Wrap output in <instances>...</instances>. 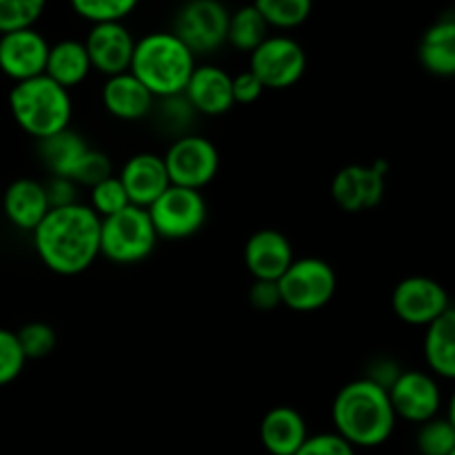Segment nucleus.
<instances>
[{
	"label": "nucleus",
	"mask_w": 455,
	"mask_h": 455,
	"mask_svg": "<svg viewBox=\"0 0 455 455\" xmlns=\"http://www.w3.org/2000/svg\"><path fill=\"white\" fill-rule=\"evenodd\" d=\"M34 249L43 265L58 275H78L100 256V218L89 204L49 209L31 231Z\"/></svg>",
	"instance_id": "obj_1"
},
{
	"label": "nucleus",
	"mask_w": 455,
	"mask_h": 455,
	"mask_svg": "<svg viewBox=\"0 0 455 455\" xmlns=\"http://www.w3.org/2000/svg\"><path fill=\"white\" fill-rule=\"evenodd\" d=\"M336 434L351 447H380L391 438L395 413L389 394L367 378L351 380L333 398L331 407Z\"/></svg>",
	"instance_id": "obj_2"
},
{
	"label": "nucleus",
	"mask_w": 455,
	"mask_h": 455,
	"mask_svg": "<svg viewBox=\"0 0 455 455\" xmlns=\"http://www.w3.org/2000/svg\"><path fill=\"white\" fill-rule=\"evenodd\" d=\"M194 69L196 56L172 31L140 36L129 65V74L136 76L156 100L180 96Z\"/></svg>",
	"instance_id": "obj_3"
},
{
	"label": "nucleus",
	"mask_w": 455,
	"mask_h": 455,
	"mask_svg": "<svg viewBox=\"0 0 455 455\" xmlns=\"http://www.w3.org/2000/svg\"><path fill=\"white\" fill-rule=\"evenodd\" d=\"M9 109L22 132L43 140L69 129L74 102L65 87L43 74L13 84L9 92Z\"/></svg>",
	"instance_id": "obj_4"
},
{
	"label": "nucleus",
	"mask_w": 455,
	"mask_h": 455,
	"mask_svg": "<svg viewBox=\"0 0 455 455\" xmlns=\"http://www.w3.org/2000/svg\"><path fill=\"white\" fill-rule=\"evenodd\" d=\"M156 235L147 209L129 204L100 220V253L116 265H136L154 253Z\"/></svg>",
	"instance_id": "obj_5"
},
{
	"label": "nucleus",
	"mask_w": 455,
	"mask_h": 455,
	"mask_svg": "<svg viewBox=\"0 0 455 455\" xmlns=\"http://www.w3.org/2000/svg\"><path fill=\"white\" fill-rule=\"evenodd\" d=\"M280 302L291 311L309 314L327 307L338 289V275L323 258H296L278 280Z\"/></svg>",
	"instance_id": "obj_6"
},
{
	"label": "nucleus",
	"mask_w": 455,
	"mask_h": 455,
	"mask_svg": "<svg viewBox=\"0 0 455 455\" xmlns=\"http://www.w3.org/2000/svg\"><path fill=\"white\" fill-rule=\"evenodd\" d=\"M147 213H149L158 238L185 240L203 229L209 216V207L203 191L169 185L147 207Z\"/></svg>",
	"instance_id": "obj_7"
},
{
	"label": "nucleus",
	"mask_w": 455,
	"mask_h": 455,
	"mask_svg": "<svg viewBox=\"0 0 455 455\" xmlns=\"http://www.w3.org/2000/svg\"><path fill=\"white\" fill-rule=\"evenodd\" d=\"M229 13V9L218 0H194L176 13L172 34L194 56L213 53L227 43Z\"/></svg>",
	"instance_id": "obj_8"
},
{
	"label": "nucleus",
	"mask_w": 455,
	"mask_h": 455,
	"mask_svg": "<svg viewBox=\"0 0 455 455\" xmlns=\"http://www.w3.org/2000/svg\"><path fill=\"white\" fill-rule=\"evenodd\" d=\"M169 182L176 187L200 191L216 178L220 154L209 138L198 133L178 136L163 156Z\"/></svg>",
	"instance_id": "obj_9"
},
{
	"label": "nucleus",
	"mask_w": 455,
	"mask_h": 455,
	"mask_svg": "<svg viewBox=\"0 0 455 455\" xmlns=\"http://www.w3.org/2000/svg\"><path fill=\"white\" fill-rule=\"evenodd\" d=\"M307 53L289 36H267L249 56V71L265 89H287L305 76Z\"/></svg>",
	"instance_id": "obj_10"
},
{
	"label": "nucleus",
	"mask_w": 455,
	"mask_h": 455,
	"mask_svg": "<svg viewBox=\"0 0 455 455\" xmlns=\"http://www.w3.org/2000/svg\"><path fill=\"white\" fill-rule=\"evenodd\" d=\"M394 314L413 327H429L434 320L451 309L449 293L429 275H409L395 284L391 293Z\"/></svg>",
	"instance_id": "obj_11"
},
{
	"label": "nucleus",
	"mask_w": 455,
	"mask_h": 455,
	"mask_svg": "<svg viewBox=\"0 0 455 455\" xmlns=\"http://www.w3.org/2000/svg\"><path fill=\"white\" fill-rule=\"evenodd\" d=\"M387 172H389L387 160L342 167L331 182V196L338 207L349 213L378 207L380 200L385 198Z\"/></svg>",
	"instance_id": "obj_12"
},
{
	"label": "nucleus",
	"mask_w": 455,
	"mask_h": 455,
	"mask_svg": "<svg viewBox=\"0 0 455 455\" xmlns=\"http://www.w3.org/2000/svg\"><path fill=\"white\" fill-rule=\"evenodd\" d=\"M387 394H389L395 418H404L418 425L440 416V409H443V391H440L438 378L420 369H407L400 373Z\"/></svg>",
	"instance_id": "obj_13"
},
{
	"label": "nucleus",
	"mask_w": 455,
	"mask_h": 455,
	"mask_svg": "<svg viewBox=\"0 0 455 455\" xmlns=\"http://www.w3.org/2000/svg\"><path fill=\"white\" fill-rule=\"evenodd\" d=\"M49 43L38 29H22L0 36V71L22 83L44 74Z\"/></svg>",
	"instance_id": "obj_14"
},
{
	"label": "nucleus",
	"mask_w": 455,
	"mask_h": 455,
	"mask_svg": "<svg viewBox=\"0 0 455 455\" xmlns=\"http://www.w3.org/2000/svg\"><path fill=\"white\" fill-rule=\"evenodd\" d=\"M83 43L84 49H87L92 69L102 71L107 78L129 71L136 38H133L132 31L123 22L92 25Z\"/></svg>",
	"instance_id": "obj_15"
},
{
	"label": "nucleus",
	"mask_w": 455,
	"mask_h": 455,
	"mask_svg": "<svg viewBox=\"0 0 455 455\" xmlns=\"http://www.w3.org/2000/svg\"><path fill=\"white\" fill-rule=\"evenodd\" d=\"M296 260L287 235L278 229H260L249 235L244 244V265L253 280L278 283L280 275Z\"/></svg>",
	"instance_id": "obj_16"
},
{
	"label": "nucleus",
	"mask_w": 455,
	"mask_h": 455,
	"mask_svg": "<svg viewBox=\"0 0 455 455\" xmlns=\"http://www.w3.org/2000/svg\"><path fill=\"white\" fill-rule=\"evenodd\" d=\"M118 180L123 182L127 198L133 207L147 209L172 182H169L167 169H164L163 156L140 151L133 154L123 164L118 173Z\"/></svg>",
	"instance_id": "obj_17"
},
{
	"label": "nucleus",
	"mask_w": 455,
	"mask_h": 455,
	"mask_svg": "<svg viewBox=\"0 0 455 455\" xmlns=\"http://www.w3.org/2000/svg\"><path fill=\"white\" fill-rule=\"evenodd\" d=\"M182 96L196 114L222 116L235 105L231 74L218 65H196Z\"/></svg>",
	"instance_id": "obj_18"
},
{
	"label": "nucleus",
	"mask_w": 455,
	"mask_h": 455,
	"mask_svg": "<svg viewBox=\"0 0 455 455\" xmlns=\"http://www.w3.org/2000/svg\"><path fill=\"white\" fill-rule=\"evenodd\" d=\"M49 209L52 207H49L44 182L34 180V178H18L4 189V218L18 229L34 231L47 216Z\"/></svg>",
	"instance_id": "obj_19"
},
{
	"label": "nucleus",
	"mask_w": 455,
	"mask_h": 455,
	"mask_svg": "<svg viewBox=\"0 0 455 455\" xmlns=\"http://www.w3.org/2000/svg\"><path fill=\"white\" fill-rule=\"evenodd\" d=\"M102 105L114 118L140 120L154 111L156 98L133 74L109 76L102 84Z\"/></svg>",
	"instance_id": "obj_20"
},
{
	"label": "nucleus",
	"mask_w": 455,
	"mask_h": 455,
	"mask_svg": "<svg viewBox=\"0 0 455 455\" xmlns=\"http://www.w3.org/2000/svg\"><path fill=\"white\" fill-rule=\"evenodd\" d=\"M309 438L307 422L293 407H274L260 422V443L271 455H296Z\"/></svg>",
	"instance_id": "obj_21"
},
{
	"label": "nucleus",
	"mask_w": 455,
	"mask_h": 455,
	"mask_svg": "<svg viewBox=\"0 0 455 455\" xmlns=\"http://www.w3.org/2000/svg\"><path fill=\"white\" fill-rule=\"evenodd\" d=\"M418 56L429 74L443 76V78H451L455 74V18L451 13L438 18L425 31Z\"/></svg>",
	"instance_id": "obj_22"
},
{
	"label": "nucleus",
	"mask_w": 455,
	"mask_h": 455,
	"mask_svg": "<svg viewBox=\"0 0 455 455\" xmlns=\"http://www.w3.org/2000/svg\"><path fill=\"white\" fill-rule=\"evenodd\" d=\"M89 71H92V62H89L83 40L65 38L49 44L44 76L52 78L56 84H60V87H65L67 92H69V87H76L83 80H87Z\"/></svg>",
	"instance_id": "obj_23"
},
{
	"label": "nucleus",
	"mask_w": 455,
	"mask_h": 455,
	"mask_svg": "<svg viewBox=\"0 0 455 455\" xmlns=\"http://www.w3.org/2000/svg\"><path fill=\"white\" fill-rule=\"evenodd\" d=\"M87 149V140L74 129H62L53 136L38 140V158L47 167L49 176L67 178V180Z\"/></svg>",
	"instance_id": "obj_24"
},
{
	"label": "nucleus",
	"mask_w": 455,
	"mask_h": 455,
	"mask_svg": "<svg viewBox=\"0 0 455 455\" xmlns=\"http://www.w3.org/2000/svg\"><path fill=\"white\" fill-rule=\"evenodd\" d=\"M425 360L431 376L453 380L455 378V314L449 309L427 327Z\"/></svg>",
	"instance_id": "obj_25"
},
{
	"label": "nucleus",
	"mask_w": 455,
	"mask_h": 455,
	"mask_svg": "<svg viewBox=\"0 0 455 455\" xmlns=\"http://www.w3.org/2000/svg\"><path fill=\"white\" fill-rule=\"evenodd\" d=\"M267 36H269V27H267L265 18L260 16L256 4H247V7H240L234 13H229L227 43L231 47L251 53Z\"/></svg>",
	"instance_id": "obj_26"
},
{
	"label": "nucleus",
	"mask_w": 455,
	"mask_h": 455,
	"mask_svg": "<svg viewBox=\"0 0 455 455\" xmlns=\"http://www.w3.org/2000/svg\"><path fill=\"white\" fill-rule=\"evenodd\" d=\"M422 455H453L455 453V422L451 416H435L422 422L416 438Z\"/></svg>",
	"instance_id": "obj_27"
},
{
	"label": "nucleus",
	"mask_w": 455,
	"mask_h": 455,
	"mask_svg": "<svg viewBox=\"0 0 455 455\" xmlns=\"http://www.w3.org/2000/svg\"><path fill=\"white\" fill-rule=\"evenodd\" d=\"M256 9L265 18L267 27L293 29L309 18L311 3L309 0H258Z\"/></svg>",
	"instance_id": "obj_28"
},
{
	"label": "nucleus",
	"mask_w": 455,
	"mask_h": 455,
	"mask_svg": "<svg viewBox=\"0 0 455 455\" xmlns=\"http://www.w3.org/2000/svg\"><path fill=\"white\" fill-rule=\"evenodd\" d=\"M43 13V0H0V36L34 29Z\"/></svg>",
	"instance_id": "obj_29"
},
{
	"label": "nucleus",
	"mask_w": 455,
	"mask_h": 455,
	"mask_svg": "<svg viewBox=\"0 0 455 455\" xmlns=\"http://www.w3.org/2000/svg\"><path fill=\"white\" fill-rule=\"evenodd\" d=\"M74 12L92 25L123 22L136 9V0H76Z\"/></svg>",
	"instance_id": "obj_30"
},
{
	"label": "nucleus",
	"mask_w": 455,
	"mask_h": 455,
	"mask_svg": "<svg viewBox=\"0 0 455 455\" xmlns=\"http://www.w3.org/2000/svg\"><path fill=\"white\" fill-rule=\"evenodd\" d=\"M92 204H89V209H92L93 213H96L98 218H109L114 216V213L123 212V209H127L129 204V198H127V191H124L123 182L118 180V176H111L107 178V180L98 182L96 187H92Z\"/></svg>",
	"instance_id": "obj_31"
},
{
	"label": "nucleus",
	"mask_w": 455,
	"mask_h": 455,
	"mask_svg": "<svg viewBox=\"0 0 455 455\" xmlns=\"http://www.w3.org/2000/svg\"><path fill=\"white\" fill-rule=\"evenodd\" d=\"M18 345H20L25 360H43L56 347V331L47 323H29L16 331Z\"/></svg>",
	"instance_id": "obj_32"
},
{
	"label": "nucleus",
	"mask_w": 455,
	"mask_h": 455,
	"mask_svg": "<svg viewBox=\"0 0 455 455\" xmlns=\"http://www.w3.org/2000/svg\"><path fill=\"white\" fill-rule=\"evenodd\" d=\"M114 176V167H111V160L105 151H98L89 147L84 151V156L80 158V163L76 164L74 173H71L69 180L74 182L76 187H96L98 182L107 180V178Z\"/></svg>",
	"instance_id": "obj_33"
},
{
	"label": "nucleus",
	"mask_w": 455,
	"mask_h": 455,
	"mask_svg": "<svg viewBox=\"0 0 455 455\" xmlns=\"http://www.w3.org/2000/svg\"><path fill=\"white\" fill-rule=\"evenodd\" d=\"M27 360L22 355L20 345H18L16 331L0 329V387L16 380L25 369Z\"/></svg>",
	"instance_id": "obj_34"
},
{
	"label": "nucleus",
	"mask_w": 455,
	"mask_h": 455,
	"mask_svg": "<svg viewBox=\"0 0 455 455\" xmlns=\"http://www.w3.org/2000/svg\"><path fill=\"white\" fill-rule=\"evenodd\" d=\"M160 100V109H158V120L160 124L172 129L173 124V132L180 133L185 132V124L191 123L196 116V111L191 109V105L187 102V98L182 96H172V98H158Z\"/></svg>",
	"instance_id": "obj_35"
},
{
	"label": "nucleus",
	"mask_w": 455,
	"mask_h": 455,
	"mask_svg": "<svg viewBox=\"0 0 455 455\" xmlns=\"http://www.w3.org/2000/svg\"><path fill=\"white\" fill-rule=\"evenodd\" d=\"M296 455H355V449L333 431V434L309 435Z\"/></svg>",
	"instance_id": "obj_36"
},
{
	"label": "nucleus",
	"mask_w": 455,
	"mask_h": 455,
	"mask_svg": "<svg viewBox=\"0 0 455 455\" xmlns=\"http://www.w3.org/2000/svg\"><path fill=\"white\" fill-rule=\"evenodd\" d=\"M231 92H234V102L251 105V102H256L258 98L262 96L265 87H262L260 80L247 69L238 76H231Z\"/></svg>",
	"instance_id": "obj_37"
},
{
	"label": "nucleus",
	"mask_w": 455,
	"mask_h": 455,
	"mask_svg": "<svg viewBox=\"0 0 455 455\" xmlns=\"http://www.w3.org/2000/svg\"><path fill=\"white\" fill-rule=\"evenodd\" d=\"M249 302L251 307L260 311H271L275 307H280V289L278 283H271V280H253L251 289H249Z\"/></svg>",
	"instance_id": "obj_38"
},
{
	"label": "nucleus",
	"mask_w": 455,
	"mask_h": 455,
	"mask_svg": "<svg viewBox=\"0 0 455 455\" xmlns=\"http://www.w3.org/2000/svg\"><path fill=\"white\" fill-rule=\"evenodd\" d=\"M76 189L78 187L74 185L71 180L67 178H49L44 182V191H47V200H49V207L56 209V207H67V204H76Z\"/></svg>",
	"instance_id": "obj_39"
},
{
	"label": "nucleus",
	"mask_w": 455,
	"mask_h": 455,
	"mask_svg": "<svg viewBox=\"0 0 455 455\" xmlns=\"http://www.w3.org/2000/svg\"><path fill=\"white\" fill-rule=\"evenodd\" d=\"M400 373H403V369H400L394 360L380 358V360H376V363L369 364V373L364 378H367V380H371L373 385L382 387L385 391H389L391 385L398 380Z\"/></svg>",
	"instance_id": "obj_40"
},
{
	"label": "nucleus",
	"mask_w": 455,
	"mask_h": 455,
	"mask_svg": "<svg viewBox=\"0 0 455 455\" xmlns=\"http://www.w3.org/2000/svg\"><path fill=\"white\" fill-rule=\"evenodd\" d=\"M453 455H455V453H453Z\"/></svg>",
	"instance_id": "obj_41"
}]
</instances>
